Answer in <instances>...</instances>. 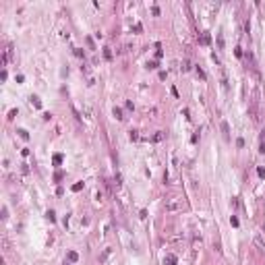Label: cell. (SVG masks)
I'll return each mask as SVG.
<instances>
[{
	"label": "cell",
	"instance_id": "cell-1",
	"mask_svg": "<svg viewBox=\"0 0 265 265\" xmlns=\"http://www.w3.org/2000/svg\"><path fill=\"white\" fill-rule=\"evenodd\" d=\"M222 133H224V139L228 141L230 139V126H228V122H222Z\"/></svg>",
	"mask_w": 265,
	"mask_h": 265
},
{
	"label": "cell",
	"instance_id": "cell-2",
	"mask_svg": "<svg viewBox=\"0 0 265 265\" xmlns=\"http://www.w3.org/2000/svg\"><path fill=\"white\" fill-rule=\"evenodd\" d=\"M66 259H68V261H70V263H75V261H79V255H77V253H75V251H70V253H68V255H66Z\"/></svg>",
	"mask_w": 265,
	"mask_h": 265
},
{
	"label": "cell",
	"instance_id": "cell-3",
	"mask_svg": "<svg viewBox=\"0 0 265 265\" xmlns=\"http://www.w3.org/2000/svg\"><path fill=\"white\" fill-rule=\"evenodd\" d=\"M164 263L166 265H176V257H174V255H168V257L164 259Z\"/></svg>",
	"mask_w": 265,
	"mask_h": 265
},
{
	"label": "cell",
	"instance_id": "cell-4",
	"mask_svg": "<svg viewBox=\"0 0 265 265\" xmlns=\"http://www.w3.org/2000/svg\"><path fill=\"white\" fill-rule=\"evenodd\" d=\"M199 42H201V44H203V46H207V44H209V42H211V37H209V33H203V35H201V39H199Z\"/></svg>",
	"mask_w": 265,
	"mask_h": 265
},
{
	"label": "cell",
	"instance_id": "cell-5",
	"mask_svg": "<svg viewBox=\"0 0 265 265\" xmlns=\"http://www.w3.org/2000/svg\"><path fill=\"white\" fill-rule=\"evenodd\" d=\"M31 104H33L35 108H42V102H39V97H37V95H31Z\"/></svg>",
	"mask_w": 265,
	"mask_h": 265
},
{
	"label": "cell",
	"instance_id": "cell-6",
	"mask_svg": "<svg viewBox=\"0 0 265 265\" xmlns=\"http://www.w3.org/2000/svg\"><path fill=\"white\" fill-rule=\"evenodd\" d=\"M104 58H106V60H112V50H110V48H104Z\"/></svg>",
	"mask_w": 265,
	"mask_h": 265
},
{
	"label": "cell",
	"instance_id": "cell-7",
	"mask_svg": "<svg viewBox=\"0 0 265 265\" xmlns=\"http://www.w3.org/2000/svg\"><path fill=\"white\" fill-rule=\"evenodd\" d=\"M19 137H21V139H29V133H27L25 128H19Z\"/></svg>",
	"mask_w": 265,
	"mask_h": 265
},
{
	"label": "cell",
	"instance_id": "cell-8",
	"mask_svg": "<svg viewBox=\"0 0 265 265\" xmlns=\"http://www.w3.org/2000/svg\"><path fill=\"white\" fill-rule=\"evenodd\" d=\"M46 217H48V220H50V222H56V213H54V211H52V209H50V211H48V213H46Z\"/></svg>",
	"mask_w": 265,
	"mask_h": 265
},
{
	"label": "cell",
	"instance_id": "cell-9",
	"mask_svg": "<svg viewBox=\"0 0 265 265\" xmlns=\"http://www.w3.org/2000/svg\"><path fill=\"white\" fill-rule=\"evenodd\" d=\"M52 160H54V164H56V166H60V164H62V155H60V153H56Z\"/></svg>",
	"mask_w": 265,
	"mask_h": 265
},
{
	"label": "cell",
	"instance_id": "cell-10",
	"mask_svg": "<svg viewBox=\"0 0 265 265\" xmlns=\"http://www.w3.org/2000/svg\"><path fill=\"white\" fill-rule=\"evenodd\" d=\"M114 116H116L118 120H122V118H124V116H122V110H120V108H114Z\"/></svg>",
	"mask_w": 265,
	"mask_h": 265
},
{
	"label": "cell",
	"instance_id": "cell-11",
	"mask_svg": "<svg viewBox=\"0 0 265 265\" xmlns=\"http://www.w3.org/2000/svg\"><path fill=\"white\" fill-rule=\"evenodd\" d=\"M62 178H64V172H62V170H58V172L54 174V180L58 182V180H62Z\"/></svg>",
	"mask_w": 265,
	"mask_h": 265
},
{
	"label": "cell",
	"instance_id": "cell-12",
	"mask_svg": "<svg viewBox=\"0 0 265 265\" xmlns=\"http://www.w3.org/2000/svg\"><path fill=\"white\" fill-rule=\"evenodd\" d=\"M217 46L224 48V35H222V33H217Z\"/></svg>",
	"mask_w": 265,
	"mask_h": 265
},
{
	"label": "cell",
	"instance_id": "cell-13",
	"mask_svg": "<svg viewBox=\"0 0 265 265\" xmlns=\"http://www.w3.org/2000/svg\"><path fill=\"white\" fill-rule=\"evenodd\" d=\"M257 174H259L261 178H265V168H263V166H259V168H257Z\"/></svg>",
	"mask_w": 265,
	"mask_h": 265
},
{
	"label": "cell",
	"instance_id": "cell-14",
	"mask_svg": "<svg viewBox=\"0 0 265 265\" xmlns=\"http://www.w3.org/2000/svg\"><path fill=\"white\" fill-rule=\"evenodd\" d=\"M191 68V62L189 60H182V70H189Z\"/></svg>",
	"mask_w": 265,
	"mask_h": 265
},
{
	"label": "cell",
	"instance_id": "cell-15",
	"mask_svg": "<svg viewBox=\"0 0 265 265\" xmlns=\"http://www.w3.org/2000/svg\"><path fill=\"white\" fill-rule=\"evenodd\" d=\"M139 139V133L137 131H131V141H137Z\"/></svg>",
	"mask_w": 265,
	"mask_h": 265
},
{
	"label": "cell",
	"instance_id": "cell-16",
	"mask_svg": "<svg viewBox=\"0 0 265 265\" xmlns=\"http://www.w3.org/2000/svg\"><path fill=\"white\" fill-rule=\"evenodd\" d=\"M81 189H83V182H77V184H73V191H75V193H77V191H81Z\"/></svg>",
	"mask_w": 265,
	"mask_h": 265
},
{
	"label": "cell",
	"instance_id": "cell-17",
	"mask_svg": "<svg viewBox=\"0 0 265 265\" xmlns=\"http://www.w3.org/2000/svg\"><path fill=\"white\" fill-rule=\"evenodd\" d=\"M147 68H157V60H151V62H147Z\"/></svg>",
	"mask_w": 265,
	"mask_h": 265
},
{
	"label": "cell",
	"instance_id": "cell-18",
	"mask_svg": "<svg viewBox=\"0 0 265 265\" xmlns=\"http://www.w3.org/2000/svg\"><path fill=\"white\" fill-rule=\"evenodd\" d=\"M230 224H232V226H238L240 222H238V217H236V215H232V217H230Z\"/></svg>",
	"mask_w": 265,
	"mask_h": 265
},
{
	"label": "cell",
	"instance_id": "cell-19",
	"mask_svg": "<svg viewBox=\"0 0 265 265\" xmlns=\"http://www.w3.org/2000/svg\"><path fill=\"white\" fill-rule=\"evenodd\" d=\"M162 139H164V133H157V135L153 137V141H162Z\"/></svg>",
	"mask_w": 265,
	"mask_h": 265
},
{
	"label": "cell",
	"instance_id": "cell-20",
	"mask_svg": "<svg viewBox=\"0 0 265 265\" xmlns=\"http://www.w3.org/2000/svg\"><path fill=\"white\" fill-rule=\"evenodd\" d=\"M75 56H79V58H81V56H83V50H79V48H75Z\"/></svg>",
	"mask_w": 265,
	"mask_h": 265
},
{
	"label": "cell",
	"instance_id": "cell-21",
	"mask_svg": "<svg viewBox=\"0 0 265 265\" xmlns=\"http://www.w3.org/2000/svg\"><path fill=\"white\" fill-rule=\"evenodd\" d=\"M197 75H199V77H201V79H205V73H203V70H201V68H199V66H197Z\"/></svg>",
	"mask_w": 265,
	"mask_h": 265
},
{
	"label": "cell",
	"instance_id": "cell-22",
	"mask_svg": "<svg viewBox=\"0 0 265 265\" xmlns=\"http://www.w3.org/2000/svg\"><path fill=\"white\" fill-rule=\"evenodd\" d=\"M259 151H261V153H265V143H261V145H259Z\"/></svg>",
	"mask_w": 265,
	"mask_h": 265
}]
</instances>
